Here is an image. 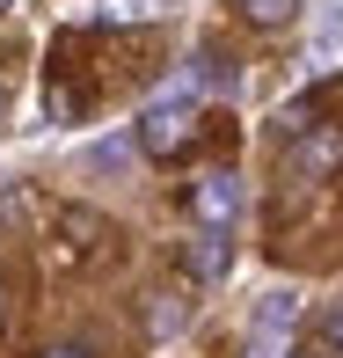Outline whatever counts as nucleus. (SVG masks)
<instances>
[{
  "label": "nucleus",
  "mask_w": 343,
  "mask_h": 358,
  "mask_svg": "<svg viewBox=\"0 0 343 358\" xmlns=\"http://www.w3.org/2000/svg\"><path fill=\"white\" fill-rule=\"evenodd\" d=\"M132 139L146 146V154L175 161V154H183V146H190V139H198V88H190V80L175 73L168 88H161L154 103L139 110V132H132Z\"/></svg>",
  "instance_id": "1"
},
{
  "label": "nucleus",
  "mask_w": 343,
  "mask_h": 358,
  "mask_svg": "<svg viewBox=\"0 0 343 358\" xmlns=\"http://www.w3.org/2000/svg\"><path fill=\"white\" fill-rule=\"evenodd\" d=\"M190 213H198L205 227H234V220H241V183H234L226 169L198 176V183H190Z\"/></svg>",
  "instance_id": "2"
},
{
  "label": "nucleus",
  "mask_w": 343,
  "mask_h": 358,
  "mask_svg": "<svg viewBox=\"0 0 343 358\" xmlns=\"http://www.w3.org/2000/svg\"><path fill=\"white\" fill-rule=\"evenodd\" d=\"M300 322V292H263V307H256V358H277V336Z\"/></svg>",
  "instance_id": "3"
},
{
  "label": "nucleus",
  "mask_w": 343,
  "mask_h": 358,
  "mask_svg": "<svg viewBox=\"0 0 343 358\" xmlns=\"http://www.w3.org/2000/svg\"><path fill=\"white\" fill-rule=\"evenodd\" d=\"M183 80H190V88H212V95H234V52H219V44H198V52H190V66H183Z\"/></svg>",
  "instance_id": "4"
},
{
  "label": "nucleus",
  "mask_w": 343,
  "mask_h": 358,
  "mask_svg": "<svg viewBox=\"0 0 343 358\" xmlns=\"http://www.w3.org/2000/svg\"><path fill=\"white\" fill-rule=\"evenodd\" d=\"M183 264H190V278H226V271H234V241H226V227H205V234L183 249Z\"/></svg>",
  "instance_id": "5"
},
{
  "label": "nucleus",
  "mask_w": 343,
  "mask_h": 358,
  "mask_svg": "<svg viewBox=\"0 0 343 358\" xmlns=\"http://www.w3.org/2000/svg\"><path fill=\"white\" fill-rule=\"evenodd\" d=\"M190 322V307L175 300V292H154V300H146V336H175Z\"/></svg>",
  "instance_id": "6"
},
{
  "label": "nucleus",
  "mask_w": 343,
  "mask_h": 358,
  "mask_svg": "<svg viewBox=\"0 0 343 358\" xmlns=\"http://www.w3.org/2000/svg\"><path fill=\"white\" fill-rule=\"evenodd\" d=\"M132 146H139V139H124V132H110V139H95V146H88V154H80V161H88V169H95V176H117V169H124V161H132Z\"/></svg>",
  "instance_id": "7"
},
{
  "label": "nucleus",
  "mask_w": 343,
  "mask_h": 358,
  "mask_svg": "<svg viewBox=\"0 0 343 358\" xmlns=\"http://www.w3.org/2000/svg\"><path fill=\"white\" fill-rule=\"evenodd\" d=\"M343 52V0H321V22H314V59Z\"/></svg>",
  "instance_id": "8"
},
{
  "label": "nucleus",
  "mask_w": 343,
  "mask_h": 358,
  "mask_svg": "<svg viewBox=\"0 0 343 358\" xmlns=\"http://www.w3.org/2000/svg\"><path fill=\"white\" fill-rule=\"evenodd\" d=\"M95 22H154V15H161V0H95Z\"/></svg>",
  "instance_id": "9"
},
{
  "label": "nucleus",
  "mask_w": 343,
  "mask_h": 358,
  "mask_svg": "<svg viewBox=\"0 0 343 358\" xmlns=\"http://www.w3.org/2000/svg\"><path fill=\"white\" fill-rule=\"evenodd\" d=\"M336 154H343V139L329 132V139H307V146H300V154H292V161H300V169H307V176H314V169H329V161H336Z\"/></svg>",
  "instance_id": "10"
},
{
  "label": "nucleus",
  "mask_w": 343,
  "mask_h": 358,
  "mask_svg": "<svg viewBox=\"0 0 343 358\" xmlns=\"http://www.w3.org/2000/svg\"><path fill=\"white\" fill-rule=\"evenodd\" d=\"M241 15H249V22H285L292 0H241Z\"/></svg>",
  "instance_id": "11"
},
{
  "label": "nucleus",
  "mask_w": 343,
  "mask_h": 358,
  "mask_svg": "<svg viewBox=\"0 0 343 358\" xmlns=\"http://www.w3.org/2000/svg\"><path fill=\"white\" fill-rule=\"evenodd\" d=\"M321 344L343 351V307H329V315H321Z\"/></svg>",
  "instance_id": "12"
},
{
  "label": "nucleus",
  "mask_w": 343,
  "mask_h": 358,
  "mask_svg": "<svg viewBox=\"0 0 343 358\" xmlns=\"http://www.w3.org/2000/svg\"><path fill=\"white\" fill-rule=\"evenodd\" d=\"M44 358H88V351H80V344H52V351H44Z\"/></svg>",
  "instance_id": "13"
},
{
  "label": "nucleus",
  "mask_w": 343,
  "mask_h": 358,
  "mask_svg": "<svg viewBox=\"0 0 343 358\" xmlns=\"http://www.w3.org/2000/svg\"><path fill=\"white\" fill-rule=\"evenodd\" d=\"M285 358H321V351H285Z\"/></svg>",
  "instance_id": "14"
},
{
  "label": "nucleus",
  "mask_w": 343,
  "mask_h": 358,
  "mask_svg": "<svg viewBox=\"0 0 343 358\" xmlns=\"http://www.w3.org/2000/svg\"><path fill=\"white\" fill-rule=\"evenodd\" d=\"M0 8H8V0H0Z\"/></svg>",
  "instance_id": "15"
}]
</instances>
